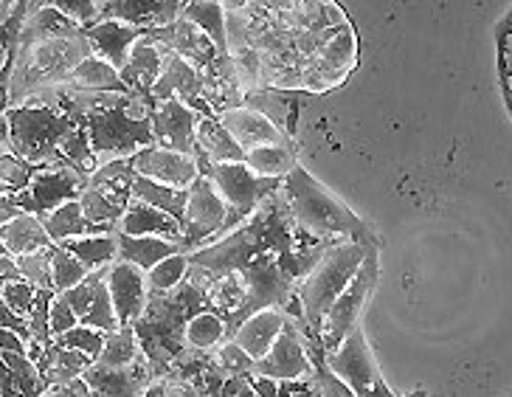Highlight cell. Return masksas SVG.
Segmentation results:
<instances>
[{
  "label": "cell",
  "instance_id": "6da1fadb",
  "mask_svg": "<svg viewBox=\"0 0 512 397\" xmlns=\"http://www.w3.org/2000/svg\"><path fill=\"white\" fill-rule=\"evenodd\" d=\"M96 57L85 29L48 40L17 43L12 68L3 77V110L29 105L43 91L60 88L85 60Z\"/></svg>",
  "mask_w": 512,
  "mask_h": 397
},
{
  "label": "cell",
  "instance_id": "7a4b0ae2",
  "mask_svg": "<svg viewBox=\"0 0 512 397\" xmlns=\"http://www.w3.org/2000/svg\"><path fill=\"white\" fill-rule=\"evenodd\" d=\"M282 195H285L293 220L310 237H316V240L349 237L355 243L380 245V240L369 231V226L363 223L361 217L335 198L327 186L318 184L302 164L285 178Z\"/></svg>",
  "mask_w": 512,
  "mask_h": 397
},
{
  "label": "cell",
  "instance_id": "3957f363",
  "mask_svg": "<svg viewBox=\"0 0 512 397\" xmlns=\"http://www.w3.org/2000/svg\"><path fill=\"white\" fill-rule=\"evenodd\" d=\"M369 248H377V245H363L355 243V240H338V243H332L330 251L321 257V262H318L316 268L310 271V276L299 285V299H302L304 310V330H307V336L313 338L316 347H321L318 344V333L324 327V319H327L330 307L352 285V279L361 274Z\"/></svg>",
  "mask_w": 512,
  "mask_h": 397
},
{
  "label": "cell",
  "instance_id": "277c9868",
  "mask_svg": "<svg viewBox=\"0 0 512 397\" xmlns=\"http://www.w3.org/2000/svg\"><path fill=\"white\" fill-rule=\"evenodd\" d=\"M79 124L51 107H12L3 110V153L20 155L34 167L60 161V147Z\"/></svg>",
  "mask_w": 512,
  "mask_h": 397
},
{
  "label": "cell",
  "instance_id": "5b68a950",
  "mask_svg": "<svg viewBox=\"0 0 512 397\" xmlns=\"http://www.w3.org/2000/svg\"><path fill=\"white\" fill-rule=\"evenodd\" d=\"M150 110V102L127 96L124 105H119L116 110H107V113L85 124L99 164H110V161H121V158H136L141 150L155 147Z\"/></svg>",
  "mask_w": 512,
  "mask_h": 397
},
{
  "label": "cell",
  "instance_id": "8992f818",
  "mask_svg": "<svg viewBox=\"0 0 512 397\" xmlns=\"http://www.w3.org/2000/svg\"><path fill=\"white\" fill-rule=\"evenodd\" d=\"M195 161L200 167V175H206L228 203L231 231L240 229L265 200L282 192V186H285V181H279V178H259L254 169H248L245 164H209L206 158H195Z\"/></svg>",
  "mask_w": 512,
  "mask_h": 397
},
{
  "label": "cell",
  "instance_id": "52a82bcc",
  "mask_svg": "<svg viewBox=\"0 0 512 397\" xmlns=\"http://www.w3.org/2000/svg\"><path fill=\"white\" fill-rule=\"evenodd\" d=\"M138 172L133 167V158L110 161L93 172L88 178V189L82 192V212L96 226H113L119 231L121 217L127 214L133 203V186Z\"/></svg>",
  "mask_w": 512,
  "mask_h": 397
},
{
  "label": "cell",
  "instance_id": "ba28073f",
  "mask_svg": "<svg viewBox=\"0 0 512 397\" xmlns=\"http://www.w3.org/2000/svg\"><path fill=\"white\" fill-rule=\"evenodd\" d=\"M231 212L217 186L211 184L206 175H200L195 184L189 186V203H186V217H183V254H195L206 245L217 243L231 234Z\"/></svg>",
  "mask_w": 512,
  "mask_h": 397
},
{
  "label": "cell",
  "instance_id": "9c48e42d",
  "mask_svg": "<svg viewBox=\"0 0 512 397\" xmlns=\"http://www.w3.org/2000/svg\"><path fill=\"white\" fill-rule=\"evenodd\" d=\"M375 282H377V248H369L361 274L355 276L347 291L335 299V305L330 307V313H327V319H324V327H321V333H318V344H321V350H324L327 358L341 350V344L347 341L349 333L358 327L361 310L363 305H366V299H369L372 288H375Z\"/></svg>",
  "mask_w": 512,
  "mask_h": 397
},
{
  "label": "cell",
  "instance_id": "30bf717a",
  "mask_svg": "<svg viewBox=\"0 0 512 397\" xmlns=\"http://www.w3.org/2000/svg\"><path fill=\"white\" fill-rule=\"evenodd\" d=\"M327 364L358 397H397L392 386L380 375V367H377L369 341L363 336L361 324L349 333L341 350L327 358Z\"/></svg>",
  "mask_w": 512,
  "mask_h": 397
},
{
  "label": "cell",
  "instance_id": "8fae6325",
  "mask_svg": "<svg viewBox=\"0 0 512 397\" xmlns=\"http://www.w3.org/2000/svg\"><path fill=\"white\" fill-rule=\"evenodd\" d=\"M85 189H88V175L76 172L74 167H65V164H48V167L37 169L29 189L23 195H15V200L26 214L46 220L48 214L62 209L65 203L82 198Z\"/></svg>",
  "mask_w": 512,
  "mask_h": 397
},
{
  "label": "cell",
  "instance_id": "7c38bea8",
  "mask_svg": "<svg viewBox=\"0 0 512 397\" xmlns=\"http://www.w3.org/2000/svg\"><path fill=\"white\" fill-rule=\"evenodd\" d=\"M161 48V46H158ZM164 51V48H161ZM183 102L186 107L197 110L203 119H217L214 110L206 102V91H203V74L197 71L192 62H186L178 54L164 51V74L158 79L155 91H152V102Z\"/></svg>",
  "mask_w": 512,
  "mask_h": 397
},
{
  "label": "cell",
  "instance_id": "4fadbf2b",
  "mask_svg": "<svg viewBox=\"0 0 512 397\" xmlns=\"http://www.w3.org/2000/svg\"><path fill=\"white\" fill-rule=\"evenodd\" d=\"M152 130H155V147L172 150V153L197 155V127H200V113L186 107L183 102H152L150 110Z\"/></svg>",
  "mask_w": 512,
  "mask_h": 397
},
{
  "label": "cell",
  "instance_id": "5bb4252c",
  "mask_svg": "<svg viewBox=\"0 0 512 397\" xmlns=\"http://www.w3.org/2000/svg\"><path fill=\"white\" fill-rule=\"evenodd\" d=\"M254 375L273 381H313V361L307 352V341L293 321H287L285 333L273 344V350L262 361H256Z\"/></svg>",
  "mask_w": 512,
  "mask_h": 397
},
{
  "label": "cell",
  "instance_id": "9a60e30c",
  "mask_svg": "<svg viewBox=\"0 0 512 397\" xmlns=\"http://www.w3.org/2000/svg\"><path fill=\"white\" fill-rule=\"evenodd\" d=\"M107 274H110V268L93 271L82 285H76L74 291L65 293V299L74 307V313L79 316V324L96 327L102 333H116L121 324L119 316H116V307H113Z\"/></svg>",
  "mask_w": 512,
  "mask_h": 397
},
{
  "label": "cell",
  "instance_id": "2e32d148",
  "mask_svg": "<svg viewBox=\"0 0 512 397\" xmlns=\"http://www.w3.org/2000/svg\"><path fill=\"white\" fill-rule=\"evenodd\" d=\"M150 43L161 46L169 54H178L186 62H192L197 71L203 74L209 68L211 62L220 57L217 46L211 43V37L203 29H197L192 20H186L181 15V20H175L172 26H164V29H152L141 31Z\"/></svg>",
  "mask_w": 512,
  "mask_h": 397
},
{
  "label": "cell",
  "instance_id": "e0dca14e",
  "mask_svg": "<svg viewBox=\"0 0 512 397\" xmlns=\"http://www.w3.org/2000/svg\"><path fill=\"white\" fill-rule=\"evenodd\" d=\"M107 285H110V296H113L119 324L121 327H133L147 313V305H150L147 274L136 265H130V262H116V265H110Z\"/></svg>",
  "mask_w": 512,
  "mask_h": 397
},
{
  "label": "cell",
  "instance_id": "ac0fdd59",
  "mask_svg": "<svg viewBox=\"0 0 512 397\" xmlns=\"http://www.w3.org/2000/svg\"><path fill=\"white\" fill-rule=\"evenodd\" d=\"M183 9L181 0H105L99 20H121L138 31H152L181 20Z\"/></svg>",
  "mask_w": 512,
  "mask_h": 397
},
{
  "label": "cell",
  "instance_id": "d6986e66",
  "mask_svg": "<svg viewBox=\"0 0 512 397\" xmlns=\"http://www.w3.org/2000/svg\"><path fill=\"white\" fill-rule=\"evenodd\" d=\"M355 62H358V37L347 23V26L335 31L318 51L316 62H313L316 91H330L338 82H344L352 74Z\"/></svg>",
  "mask_w": 512,
  "mask_h": 397
},
{
  "label": "cell",
  "instance_id": "ffe728a7",
  "mask_svg": "<svg viewBox=\"0 0 512 397\" xmlns=\"http://www.w3.org/2000/svg\"><path fill=\"white\" fill-rule=\"evenodd\" d=\"M82 378L88 381L96 397H144L152 383L158 381L147 355H141L136 364L127 369H107L93 364Z\"/></svg>",
  "mask_w": 512,
  "mask_h": 397
},
{
  "label": "cell",
  "instance_id": "44dd1931",
  "mask_svg": "<svg viewBox=\"0 0 512 397\" xmlns=\"http://www.w3.org/2000/svg\"><path fill=\"white\" fill-rule=\"evenodd\" d=\"M133 167L141 178H150L155 184L175 186V189H189L200 178V167L195 158L172 150H161V147H150L141 150L133 158Z\"/></svg>",
  "mask_w": 512,
  "mask_h": 397
},
{
  "label": "cell",
  "instance_id": "7402d4cb",
  "mask_svg": "<svg viewBox=\"0 0 512 397\" xmlns=\"http://www.w3.org/2000/svg\"><path fill=\"white\" fill-rule=\"evenodd\" d=\"M161 74H164V51L141 34L136 48L130 51V60L121 68V82L130 91V96L152 105V91H155Z\"/></svg>",
  "mask_w": 512,
  "mask_h": 397
},
{
  "label": "cell",
  "instance_id": "603a6c76",
  "mask_svg": "<svg viewBox=\"0 0 512 397\" xmlns=\"http://www.w3.org/2000/svg\"><path fill=\"white\" fill-rule=\"evenodd\" d=\"M217 122L226 127L245 153L254 147H265V144H287L290 141V136H285L271 119H265L262 113H256L251 107L228 110L223 116H217Z\"/></svg>",
  "mask_w": 512,
  "mask_h": 397
},
{
  "label": "cell",
  "instance_id": "cb8c5ba5",
  "mask_svg": "<svg viewBox=\"0 0 512 397\" xmlns=\"http://www.w3.org/2000/svg\"><path fill=\"white\" fill-rule=\"evenodd\" d=\"M203 91H206V102L214 110V116H223L228 110L245 107V91H242L231 54H220L203 71Z\"/></svg>",
  "mask_w": 512,
  "mask_h": 397
},
{
  "label": "cell",
  "instance_id": "d4e9b609",
  "mask_svg": "<svg viewBox=\"0 0 512 397\" xmlns=\"http://www.w3.org/2000/svg\"><path fill=\"white\" fill-rule=\"evenodd\" d=\"M85 37H88V43L93 46V54L99 60L110 62L121 74V68L130 60V51L141 40V31L127 26V23H121V20H99L96 26L85 29Z\"/></svg>",
  "mask_w": 512,
  "mask_h": 397
},
{
  "label": "cell",
  "instance_id": "484cf974",
  "mask_svg": "<svg viewBox=\"0 0 512 397\" xmlns=\"http://www.w3.org/2000/svg\"><path fill=\"white\" fill-rule=\"evenodd\" d=\"M119 234L121 237H164V240H172V243H181L183 226L175 217L158 212L155 206L144 203V200L133 198L127 214L121 217Z\"/></svg>",
  "mask_w": 512,
  "mask_h": 397
},
{
  "label": "cell",
  "instance_id": "4316f807",
  "mask_svg": "<svg viewBox=\"0 0 512 397\" xmlns=\"http://www.w3.org/2000/svg\"><path fill=\"white\" fill-rule=\"evenodd\" d=\"M285 327L287 316L282 310H259L251 319H245V324L240 327V333L234 336V341L254 361H262L273 350V344L279 341V336L285 333Z\"/></svg>",
  "mask_w": 512,
  "mask_h": 397
},
{
  "label": "cell",
  "instance_id": "83f0119b",
  "mask_svg": "<svg viewBox=\"0 0 512 397\" xmlns=\"http://www.w3.org/2000/svg\"><path fill=\"white\" fill-rule=\"evenodd\" d=\"M0 240H3V251L17 257V260L40 254L51 245H57L48 237L46 223L40 217H34V214H23V217H17L15 223L0 226Z\"/></svg>",
  "mask_w": 512,
  "mask_h": 397
},
{
  "label": "cell",
  "instance_id": "f1b7e54d",
  "mask_svg": "<svg viewBox=\"0 0 512 397\" xmlns=\"http://www.w3.org/2000/svg\"><path fill=\"white\" fill-rule=\"evenodd\" d=\"M48 237L57 245L68 243V240H79V237H105V234H119L113 226H96L91 223L85 212H82V203L79 200H71L65 203L62 209H57L54 214H48L46 220Z\"/></svg>",
  "mask_w": 512,
  "mask_h": 397
},
{
  "label": "cell",
  "instance_id": "f546056e",
  "mask_svg": "<svg viewBox=\"0 0 512 397\" xmlns=\"http://www.w3.org/2000/svg\"><path fill=\"white\" fill-rule=\"evenodd\" d=\"M195 158H206L209 164H245V150L217 119H200Z\"/></svg>",
  "mask_w": 512,
  "mask_h": 397
},
{
  "label": "cell",
  "instance_id": "4dcf8cb0",
  "mask_svg": "<svg viewBox=\"0 0 512 397\" xmlns=\"http://www.w3.org/2000/svg\"><path fill=\"white\" fill-rule=\"evenodd\" d=\"M178 254H183L181 243H172L164 237H121L119 234V262H130L144 274H150L152 268H158L161 262Z\"/></svg>",
  "mask_w": 512,
  "mask_h": 397
},
{
  "label": "cell",
  "instance_id": "1f68e13d",
  "mask_svg": "<svg viewBox=\"0 0 512 397\" xmlns=\"http://www.w3.org/2000/svg\"><path fill=\"white\" fill-rule=\"evenodd\" d=\"M68 91L79 93H130L121 82V74L110 62L91 57L76 68L71 77L62 82Z\"/></svg>",
  "mask_w": 512,
  "mask_h": 397
},
{
  "label": "cell",
  "instance_id": "d6a6232c",
  "mask_svg": "<svg viewBox=\"0 0 512 397\" xmlns=\"http://www.w3.org/2000/svg\"><path fill=\"white\" fill-rule=\"evenodd\" d=\"M245 167L254 169L259 178H279V181H285L287 175L299 167V150L293 147V141L254 147V150L245 153Z\"/></svg>",
  "mask_w": 512,
  "mask_h": 397
},
{
  "label": "cell",
  "instance_id": "836d02e7",
  "mask_svg": "<svg viewBox=\"0 0 512 397\" xmlns=\"http://www.w3.org/2000/svg\"><path fill=\"white\" fill-rule=\"evenodd\" d=\"M68 254H74L88 271H102L119 262V234H105V237H79L62 243Z\"/></svg>",
  "mask_w": 512,
  "mask_h": 397
},
{
  "label": "cell",
  "instance_id": "e575fe53",
  "mask_svg": "<svg viewBox=\"0 0 512 397\" xmlns=\"http://www.w3.org/2000/svg\"><path fill=\"white\" fill-rule=\"evenodd\" d=\"M133 198L144 200L155 206L158 212L175 217L183 226V217H186V203H189V189H175V186L155 184L150 178H136V186H133Z\"/></svg>",
  "mask_w": 512,
  "mask_h": 397
},
{
  "label": "cell",
  "instance_id": "d590c367",
  "mask_svg": "<svg viewBox=\"0 0 512 397\" xmlns=\"http://www.w3.org/2000/svg\"><path fill=\"white\" fill-rule=\"evenodd\" d=\"M228 341L226 319L214 310H203L186 324V347L197 352L220 350Z\"/></svg>",
  "mask_w": 512,
  "mask_h": 397
},
{
  "label": "cell",
  "instance_id": "8d00e7d4",
  "mask_svg": "<svg viewBox=\"0 0 512 397\" xmlns=\"http://www.w3.org/2000/svg\"><path fill=\"white\" fill-rule=\"evenodd\" d=\"M183 17L192 20L197 29L206 31L220 54H228L226 9H223V3H214V0H195V3H186Z\"/></svg>",
  "mask_w": 512,
  "mask_h": 397
},
{
  "label": "cell",
  "instance_id": "74e56055",
  "mask_svg": "<svg viewBox=\"0 0 512 397\" xmlns=\"http://www.w3.org/2000/svg\"><path fill=\"white\" fill-rule=\"evenodd\" d=\"M141 344H138L136 327H119L116 333H107L105 352L99 355V367L107 369H127L141 358Z\"/></svg>",
  "mask_w": 512,
  "mask_h": 397
},
{
  "label": "cell",
  "instance_id": "f35d334b",
  "mask_svg": "<svg viewBox=\"0 0 512 397\" xmlns=\"http://www.w3.org/2000/svg\"><path fill=\"white\" fill-rule=\"evenodd\" d=\"M57 164L74 167L76 172H82V175H88V178H91L96 169L102 167V164H99V158H96V153H93L91 136H88V130H85V127H76L74 133L62 141L60 161H57Z\"/></svg>",
  "mask_w": 512,
  "mask_h": 397
},
{
  "label": "cell",
  "instance_id": "ab89813d",
  "mask_svg": "<svg viewBox=\"0 0 512 397\" xmlns=\"http://www.w3.org/2000/svg\"><path fill=\"white\" fill-rule=\"evenodd\" d=\"M231 60H234V68H237V77H240V85L242 91H245V96H248V93L268 91V82H265V60H262V54H259L254 46L234 51Z\"/></svg>",
  "mask_w": 512,
  "mask_h": 397
},
{
  "label": "cell",
  "instance_id": "60d3db41",
  "mask_svg": "<svg viewBox=\"0 0 512 397\" xmlns=\"http://www.w3.org/2000/svg\"><path fill=\"white\" fill-rule=\"evenodd\" d=\"M189 268H192V260L189 254H178V257H169L158 268H152L147 274V288L150 293H169L175 288H181L189 276Z\"/></svg>",
  "mask_w": 512,
  "mask_h": 397
},
{
  "label": "cell",
  "instance_id": "b9f144b4",
  "mask_svg": "<svg viewBox=\"0 0 512 397\" xmlns=\"http://www.w3.org/2000/svg\"><path fill=\"white\" fill-rule=\"evenodd\" d=\"M37 169L29 161H23L15 153H3V164H0V186H3V195H23L34 181Z\"/></svg>",
  "mask_w": 512,
  "mask_h": 397
},
{
  "label": "cell",
  "instance_id": "7bdbcfd3",
  "mask_svg": "<svg viewBox=\"0 0 512 397\" xmlns=\"http://www.w3.org/2000/svg\"><path fill=\"white\" fill-rule=\"evenodd\" d=\"M307 352H310V361H313V383H316L318 397H358L347 383L332 372L321 347H313V350L307 347Z\"/></svg>",
  "mask_w": 512,
  "mask_h": 397
},
{
  "label": "cell",
  "instance_id": "ee69618b",
  "mask_svg": "<svg viewBox=\"0 0 512 397\" xmlns=\"http://www.w3.org/2000/svg\"><path fill=\"white\" fill-rule=\"evenodd\" d=\"M88 276H91V271L76 260L74 254H68L62 245H54V291H74L76 285H82Z\"/></svg>",
  "mask_w": 512,
  "mask_h": 397
},
{
  "label": "cell",
  "instance_id": "f6af8a7d",
  "mask_svg": "<svg viewBox=\"0 0 512 397\" xmlns=\"http://www.w3.org/2000/svg\"><path fill=\"white\" fill-rule=\"evenodd\" d=\"M17 265L23 271V279L31 282L37 291H54V245L46 248V251H40V254L20 257Z\"/></svg>",
  "mask_w": 512,
  "mask_h": 397
},
{
  "label": "cell",
  "instance_id": "bcb514c9",
  "mask_svg": "<svg viewBox=\"0 0 512 397\" xmlns=\"http://www.w3.org/2000/svg\"><path fill=\"white\" fill-rule=\"evenodd\" d=\"M245 107H251L256 113H262L265 119H271L285 136H290V127L287 122L293 119V110H290V102H282L276 93L271 91H259V93H248L245 96Z\"/></svg>",
  "mask_w": 512,
  "mask_h": 397
},
{
  "label": "cell",
  "instance_id": "7dc6e473",
  "mask_svg": "<svg viewBox=\"0 0 512 397\" xmlns=\"http://www.w3.org/2000/svg\"><path fill=\"white\" fill-rule=\"evenodd\" d=\"M57 344L65 347V350L85 352V355H91L93 361H99V355L105 352L107 333L96 330V327H85V324H79V327H74V330H68L65 336L57 338Z\"/></svg>",
  "mask_w": 512,
  "mask_h": 397
},
{
  "label": "cell",
  "instance_id": "c3c4849f",
  "mask_svg": "<svg viewBox=\"0 0 512 397\" xmlns=\"http://www.w3.org/2000/svg\"><path fill=\"white\" fill-rule=\"evenodd\" d=\"M248 381L254 386L256 397H318L313 381H273L262 375H251Z\"/></svg>",
  "mask_w": 512,
  "mask_h": 397
},
{
  "label": "cell",
  "instance_id": "681fc988",
  "mask_svg": "<svg viewBox=\"0 0 512 397\" xmlns=\"http://www.w3.org/2000/svg\"><path fill=\"white\" fill-rule=\"evenodd\" d=\"M54 299H57V291H40L37 293V302L31 307V336H34V341L40 347L54 344V333H51V305H54Z\"/></svg>",
  "mask_w": 512,
  "mask_h": 397
},
{
  "label": "cell",
  "instance_id": "f907efd6",
  "mask_svg": "<svg viewBox=\"0 0 512 397\" xmlns=\"http://www.w3.org/2000/svg\"><path fill=\"white\" fill-rule=\"evenodd\" d=\"M217 364L223 367L228 378H251L256 369V361L242 350L237 341H226L220 350H217Z\"/></svg>",
  "mask_w": 512,
  "mask_h": 397
},
{
  "label": "cell",
  "instance_id": "816d5d0a",
  "mask_svg": "<svg viewBox=\"0 0 512 397\" xmlns=\"http://www.w3.org/2000/svg\"><path fill=\"white\" fill-rule=\"evenodd\" d=\"M37 293L40 291L31 282H26V279H20V282H3L0 285V302L29 319L31 307L37 302Z\"/></svg>",
  "mask_w": 512,
  "mask_h": 397
},
{
  "label": "cell",
  "instance_id": "f5cc1de1",
  "mask_svg": "<svg viewBox=\"0 0 512 397\" xmlns=\"http://www.w3.org/2000/svg\"><path fill=\"white\" fill-rule=\"evenodd\" d=\"M79 327V316L74 313L71 302L65 299V293H57L54 305H51V333H54V341L60 336H65L68 330Z\"/></svg>",
  "mask_w": 512,
  "mask_h": 397
},
{
  "label": "cell",
  "instance_id": "db71d44e",
  "mask_svg": "<svg viewBox=\"0 0 512 397\" xmlns=\"http://www.w3.org/2000/svg\"><path fill=\"white\" fill-rule=\"evenodd\" d=\"M0 319H3V330H9V333H15V336H20L26 344H34V336H31V327H29V319L26 316H20V313H15L12 307L0 305Z\"/></svg>",
  "mask_w": 512,
  "mask_h": 397
},
{
  "label": "cell",
  "instance_id": "11a10c76",
  "mask_svg": "<svg viewBox=\"0 0 512 397\" xmlns=\"http://www.w3.org/2000/svg\"><path fill=\"white\" fill-rule=\"evenodd\" d=\"M48 395L51 397H96L91 386L85 378H76V381H68V383H60V386H51L48 389Z\"/></svg>",
  "mask_w": 512,
  "mask_h": 397
},
{
  "label": "cell",
  "instance_id": "9f6ffc18",
  "mask_svg": "<svg viewBox=\"0 0 512 397\" xmlns=\"http://www.w3.org/2000/svg\"><path fill=\"white\" fill-rule=\"evenodd\" d=\"M23 209H20V203L15 200V195H3L0 192V223L6 226V223H15L17 217H23Z\"/></svg>",
  "mask_w": 512,
  "mask_h": 397
},
{
  "label": "cell",
  "instance_id": "6f0895ef",
  "mask_svg": "<svg viewBox=\"0 0 512 397\" xmlns=\"http://www.w3.org/2000/svg\"><path fill=\"white\" fill-rule=\"evenodd\" d=\"M20 279H23V271H20L17 260L3 251V257H0V282H20Z\"/></svg>",
  "mask_w": 512,
  "mask_h": 397
},
{
  "label": "cell",
  "instance_id": "680465c9",
  "mask_svg": "<svg viewBox=\"0 0 512 397\" xmlns=\"http://www.w3.org/2000/svg\"><path fill=\"white\" fill-rule=\"evenodd\" d=\"M0 397H26L20 389H17L15 383H12V378H9V372H6V369L0 372Z\"/></svg>",
  "mask_w": 512,
  "mask_h": 397
},
{
  "label": "cell",
  "instance_id": "91938a15",
  "mask_svg": "<svg viewBox=\"0 0 512 397\" xmlns=\"http://www.w3.org/2000/svg\"><path fill=\"white\" fill-rule=\"evenodd\" d=\"M144 397H166V392H164V383L161 381H155L150 386V389H147V395Z\"/></svg>",
  "mask_w": 512,
  "mask_h": 397
},
{
  "label": "cell",
  "instance_id": "94428289",
  "mask_svg": "<svg viewBox=\"0 0 512 397\" xmlns=\"http://www.w3.org/2000/svg\"><path fill=\"white\" fill-rule=\"evenodd\" d=\"M403 397H428V392H425V389H414V392H408V395Z\"/></svg>",
  "mask_w": 512,
  "mask_h": 397
},
{
  "label": "cell",
  "instance_id": "6125c7cd",
  "mask_svg": "<svg viewBox=\"0 0 512 397\" xmlns=\"http://www.w3.org/2000/svg\"><path fill=\"white\" fill-rule=\"evenodd\" d=\"M46 397H51V395H46Z\"/></svg>",
  "mask_w": 512,
  "mask_h": 397
}]
</instances>
